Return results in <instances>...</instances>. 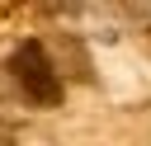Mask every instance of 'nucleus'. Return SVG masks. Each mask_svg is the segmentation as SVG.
Masks as SVG:
<instances>
[{
  "label": "nucleus",
  "instance_id": "f257e3e1",
  "mask_svg": "<svg viewBox=\"0 0 151 146\" xmlns=\"http://www.w3.org/2000/svg\"><path fill=\"white\" fill-rule=\"evenodd\" d=\"M9 75H14V85H19L24 99H33V104H42V108L61 104V71L52 66V52H47L38 38H24V42L9 52Z\"/></svg>",
  "mask_w": 151,
  "mask_h": 146
},
{
  "label": "nucleus",
  "instance_id": "f03ea898",
  "mask_svg": "<svg viewBox=\"0 0 151 146\" xmlns=\"http://www.w3.org/2000/svg\"><path fill=\"white\" fill-rule=\"evenodd\" d=\"M132 19H137V24H146V28H151V5H132Z\"/></svg>",
  "mask_w": 151,
  "mask_h": 146
}]
</instances>
